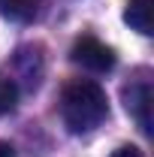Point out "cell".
Returning a JSON list of instances; mask_svg holds the SVG:
<instances>
[{
  "label": "cell",
  "mask_w": 154,
  "mask_h": 157,
  "mask_svg": "<svg viewBox=\"0 0 154 157\" xmlns=\"http://www.w3.org/2000/svg\"><path fill=\"white\" fill-rule=\"evenodd\" d=\"M60 118L70 133H91L109 118V97L91 78H73L60 91Z\"/></svg>",
  "instance_id": "obj_1"
},
{
  "label": "cell",
  "mask_w": 154,
  "mask_h": 157,
  "mask_svg": "<svg viewBox=\"0 0 154 157\" xmlns=\"http://www.w3.org/2000/svg\"><path fill=\"white\" fill-rule=\"evenodd\" d=\"M70 60L82 70H88V73H109L115 67V52L106 42H100L97 36H82L73 42Z\"/></svg>",
  "instance_id": "obj_2"
},
{
  "label": "cell",
  "mask_w": 154,
  "mask_h": 157,
  "mask_svg": "<svg viewBox=\"0 0 154 157\" xmlns=\"http://www.w3.org/2000/svg\"><path fill=\"white\" fill-rule=\"evenodd\" d=\"M124 100H127V112L139 121L142 133H151V103H154L151 85H148V82L133 85L130 91H124Z\"/></svg>",
  "instance_id": "obj_3"
},
{
  "label": "cell",
  "mask_w": 154,
  "mask_h": 157,
  "mask_svg": "<svg viewBox=\"0 0 154 157\" xmlns=\"http://www.w3.org/2000/svg\"><path fill=\"white\" fill-rule=\"evenodd\" d=\"M124 21L133 27L136 33L148 36V33H151V27H154V0H127Z\"/></svg>",
  "instance_id": "obj_4"
},
{
  "label": "cell",
  "mask_w": 154,
  "mask_h": 157,
  "mask_svg": "<svg viewBox=\"0 0 154 157\" xmlns=\"http://www.w3.org/2000/svg\"><path fill=\"white\" fill-rule=\"evenodd\" d=\"M39 6H42V0H0V15L24 24L39 15Z\"/></svg>",
  "instance_id": "obj_5"
},
{
  "label": "cell",
  "mask_w": 154,
  "mask_h": 157,
  "mask_svg": "<svg viewBox=\"0 0 154 157\" xmlns=\"http://www.w3.org/2000/svg\"><path fill=\"white\" fill-rule=\"evenodd\" d=\"M15 100H18V88H15V82L0 73V118L15 109Z\"/></svg>",
  "instance_id": "obj_6"
},
{
  "label": "cell",
  "mask_w": 154,
  "mask_h": 157,
  "mask_svg": "<svg viewBox=\"0 0 154 157\" xmlns=\"http://www.w3.org/2000/svg\"><path fill=\"white\" fill-rule=\"evenodd\" d=\"M109 157H142V151L139 148H133V145H121L118 151H112Z\"/></svg>",
  "instance_id": "obj_7"
},
{
  "label": "cell",
  "mask_w": 154,
  "mask_h": 157,
  "mask_svg": "<svg viewBox=\"0 0 154 157\" xmlns=\"http://www.w3.org/2000/svg\"><path fill=\"white\" fill-rule=\"evenodd\" d=\"M0 157H15V148L9 142H0Z\"/></svg>",
  "instance_id": "obj_8"
}]
</instances>
